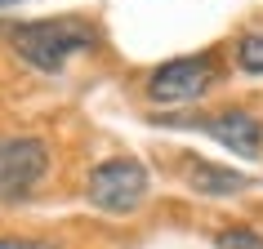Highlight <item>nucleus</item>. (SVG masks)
Wrapping results in <instances>:
<instances>
[{"mask_svg": "<svg viewBox=\"0 0 263 249\" xmlns=\"http://www.w3.org/2000/svg\"><path fill=\"white\" fill-rule=\"evenodd\" d=\"M9 49L23 67L58 76L71 58L103 49V27L89 14H54V18H31L9 27Z\"/></svg>", "mask_w": 263, "mask_h": 249, "instance_id": "obj_1", "label": "nucleus"}, {"mask_svg": "<svg viewBox=\"0 0 263 249\" xmlns=\"http://www.w3.org/2000/svg\"><path fill=\"white\" fill-rule=\"evenodd\" d=\"M152 196V174L143 160L134 156H111V160H98L85 178V200L89 209L107 214V218H129L139 214Z\"/></svg>", "mask_w": 263, "mask_h": 249, "instance_id": "obj_4", "label": "nucleus"}, {"mask_svg": "<svg viewBox=\"0 0 263 249\" xmlns=\"http://www.w3.org/2000/svg\"><path fill=\"white\" fill-rule=\"evenodd\" d=\"M54 152L49 142L36 134H5L0 138V205H23L36 196L45 178H49Z\"/></svg>", "mask_w": 263, "mask_h": 249, "instance_id": "obj_5", "label": "nucleus"}, {"mask_svg": "<svg viewBox=\"0 0 263 249\" xmlns=\"http://www.w3.org/2000/svg\"><path fill=\"white\" fill-rule=\"evenodd\" d=\"M214 249H263V232H254V227H219Z\"/></svg>", "mask_w": 263, "mask_h": 249, "instance_id": "obj_8", "label": "nucleus"}, {"mask_svg": "<svg viewBox=\"0 0 263 249\" xmlns=\"http://www.w3.org/2000/svg\"><path fill=\"white\" fill-rule=\"evenodd\" d=\"M187 187H192L196 196H210V200H228V196L250 192L254 178L241 174V169H232V165H219V160H201V156H192V165H187Z\"/></svg>", "mask_w": 263, "mask_h": 249, "instance_id": "obj_6", "label": "nucleus"}, {"mask_svg": "<svg viewBox=\"0 0 263 249\" xmlns=\"http://www.w3.org/2000/svg\"><path fill=\"white\" fill-rule=\"evenodd\" d=\"M152 125L205 134L223 152H232L236 160H259L263 156V116L241 107V102H228V107H214V111H196V107L192 111H161V116H152Z\"/></svg>", "mask_w": 263, "mask_h": 249, "instance_id": "obj_3", "label": "nucleus"}, {"mask_svg": "<svg viewBox=\"0 0 263 249\" xmlns=\"http://www.w3.org/2000/svg\"><path fill=\"white\" fill-rule=\"evenodd\" d=\"M14 5H27V0H0V9H14Z\"/></svg>", "mask_w": 263, "mask_h": 249, "instance_id": "obj_10", "label": "nucleus"}, {"mask_svg": "<svg viewBox=\"0 0 263 249\" xmlns=\"http://www.w3.org/2000/svg\"><path fill=\"white\" fill-rule=\"evenodd\" d=\"M232 67L241 76L263 80V27H246L232 36Z\"/></svg>", "mask_w": 263, "mask_h": 249, "instance_id": "obj_7", "label": "nucleus"}, {"mask_svg": "<svg viewBox=\"0 0 263 249\" xmlns=\"http://www.w3.org/2000/svg\"><path fill=\"white\" fill-rule=\"evenodd\" d=\"M223 80V58L219 49H196V54L165 58L147 71L143 80V98L161 111H192L196 102H205Z\"/></svg>", "mask_w": 263, "mask_h": 249, "instance_id": "obj_2", "label": "nucleus"}, {"mask_svg": "<svg viewBox=\"0 0 263 249\" xmlns=\"http://www.w3.org/2000/svg\"><path fill=\"white\" fill-rule=\"evenodd\" d=\"M0 249H58L45 236H0Z\"/></svg>", "mask_w": 263, "mask_h": 249, "instance_id": "obj_9", "label": "nucleus"}]
</instances>
